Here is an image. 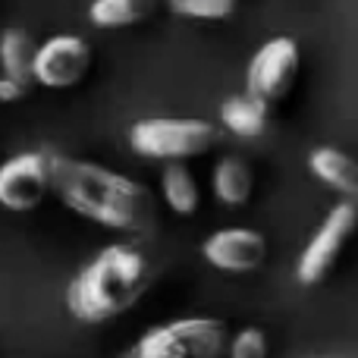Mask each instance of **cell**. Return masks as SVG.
Returning a JSON list of instances; mask_svg holds the SVG:
<instances>
[{
    "label": "cell",
    "instance_id": "2",
    "mask_svg": "<svg viewBox=\"0 0 358 358\" xmlns=\"http://www.w3.org/2000/svg\"><path fill=\"white\" fill-rule=\"evenodd\" d=\"M151 283V264L138 248L113 242L101 248L66 286V311L82 324H107L126 315Z\"/></svg>",
    "mask_w": 358,
    "mask_h": 358
},
{
    "label": "cell",
    "instance_id": "12",
    "mask_svg": "<svg viewBox=\"0 0 358 358\" xmlns=\"http://www.w3.org/2000/svg\"><path fill=\"white\" fill-rule=\"evenodd\" d=\"M252 170H248L245 161H239V157H220L214 167V173H210V189H214V195L220 198L227 208H239V204H245L248 198H252Z\"/></svg>",
    "mask_w": 358,
    "mask_h": 358
},
{
    "label": "cell",
    "instance_id": "17",
    "mask_svg": "<svg viewBox=\"0 0 358 358\" xmlns=\"http://www.w3.org/2000/svg\"><path fill=\"white\" fill-rule=\"evenodd\" d=\"M229 355L233 358H264L267 355V336L261 327H242L229 340Z\"/></svg>",
    "mask_w": 358,
    "mask_h": 358
},
{
    "label": "cell",
    "instance_id": "18",
    "mask_svg": "<svg viewBox=\"0 0 358 358\" xmlns=\"http://www.w3.org/2000/svg\"><path fill=\"white\" fill-rule=\"evenodd\" d=\"M25 94V82H19V79H13V76H0V101L3 104H10V101H19Z\"/></svg>",
    "mask_w": 358,
    "mask_h": 358
},
{
    "label": "cell",
    "instance_id": "16",
    "mask_svg": "<svg viewBox=\"0 0 358 358\" xmlns=\"http://www.w3.org/2000/svg\"><path fill=\"white\" fill-rule=\"evenodd\" d=\"M167 6L185 19H229L236 13V0H167Z\"/></svg>",
    "mask_w": 358,
    "mask_h": 358
},
{
    "label": "cell",
    "instance_id": "13",
    "mask_svg": "<svg viewBox=\"0 0 358 358\" xmlns=\"http://www.w3.org/2000/svg\"><path fill=\"white\" fill-rule=\"evenodd\" d=\"M35 54L38 44L31 41V35L25 29H6L0 35V66L6 76L19 82H35Z\"/></svg>",
    "mask_w": 358,
    "mask_h": 358
},
{
    "label": "cell",
    "instance_id": "8",
    "mask_svg": "<svg viewBox=\"0 0 358 358\" xmlns=\"http://www.w3.org/2000/svg\"><path fill=\"white\" fill-rule=\"evenodd\" d=\"M92 66V48L79 35H54L44 44H38L35 54V82L44 88H63L79 85Z\"/></svg>",
    "mask_w": 358,
    "mask_h": 358
},
{
    "label": "cell",
    "instance_id": "3",
    "mask_svg": "<svg viewBox=\"0 0 358 358\" xmlns=\"http://www.w3.org/2000/svg\"><path fill=\"white\" fill-rule=\"evenodd\" d=\"M229 352L227 324L217 317H179V321L151 327L129 358H217Z\"/></svg>",
    "mask_w": 358,
    "mask_h": 358
},
{
    "label": "cell",
    "instance_id": "5",
    "mask_svg": "<svg viewBox=\"0 0 358 358\" xmlns=\"http://www.w3.org/2000/svg\"><path fill=\"white\" fill-rule=\"evenodd\" d=\"M358 227V208L352 201H340L324 223L317 227V233L311 236V242L305 245L302 258L296 264V280L302 286H315L334 271L336 258H340L346 239L352 236V229Z\"/></svg>",
    "mask_w": 358,
    "mask_h": 358
},
{
    "label": "cell",
    "instance_id": "9",
    "mask_svg": "<svg viewBox=\"0 0 358 358\" xmlns=\"http://www.w3.org/2000/svg\"><path fill=\"white\" fill-rule=\"evenodd\" d=\"M201 255L210 267L227 273H248L258 271L267 258V242L261 233L248 227H227L217 229L204 239Z\"/></svg>",
    "mask_w": 358,
    "mask_h": 358
},
{
    "label": "cell",
    "instance_id": "6",
    "mask_svg": "<svg viewBox=\"0 0 358 358\" xmlns=\"http://www.w3.org/2000/svg\"><path fill=\"white\" fill-rule=\"evenodd\" d=\"M54 192V176H50V155L44 151H22L0 164V208L25 214Z\"/></svg>",
    "mask_w": 358,
    "mask_h": 358
},
{
    "label": "cell",
    "instance_id": "15",
    "mask_svg": "<svg viewBox=\"0 0 358 358\" xmlns=\"http://www.w3.org/2000/svg\"><path fill=\"white\" fill-rule=\"evenodd\" d=\"M161 0H92L88 6V19L98 29H123V25H136L148 19L157 10Z\"/></svg>",
    "mask_w": 358,
    "mask_h": 358
},
{
    "label": "cell",
    "instance_id": "10",
    "mask_svg": "<svg viewBox=\"0 0 358 358\" xmlns=\"http://www.w3.org/2000/svg\"><path fill=\"white\" fill-rule=\"evenodd\" d=\"M308 170L340 195H358V164L349 155H343L340 148H330V145L315 148L308 155Z\"/></svg>",
    "mask_w": 358,
    "mask_h": 358
},
{
    "label": "cell",
    "instance_id": "7",
    "mask_svg": "<svg viewBox=\"0 0 358 358\" xmlns=\"http://www.w3.org/2000/svg\"><path fill=\"white\" fill-rule=\"evenodd\" d=\"M296 76H299V44L286 35L271 38L267 44H261L258 54L248 63L245 92L273 104V101H283L292 92Z\"/></svg>",
    "mask_w": 358,
    "mask_h": 358
},
{
    "label": "cell",
    "instance_id": "1",
    "mask_svg": "<svg viewBox=\"0 0 358 358\" xmlns=\"http://www.w3.org/2000/svg\"><path fill=\"white\" fill-rule=\"evenodd\" d=\"M50 176L57 198L85 220L136 236L151 233L155 227V195L136 179L66 155H50Z\"/></svg>",
    "mask_w": 358,
    "mask_h": 358
},
{
    "label": "cell",
    "instance_id": "11",
    "mask_svg": "<svg viewBox=\"0 0 358 358\" xmlns=\"http://www.w3.org/2000/svg\"><path fill=\"white\" fill-rule=\"evenodd\" d=\"M267 101L255 98L252 92L233 94L220 104V123L239 138H258L267 129Z\"/></svg>",
    "mask_w": 358,
    "mask_h": 358
},
{
    "label": "cell",
    "instance_id": "4",
    "mask_svg": "<svg viewBox=\"0 0 358 358\" xmlns=\"http://www.w3.org/2000/svg\"><path fill=\"white\" fill-rule=\"evenodd\" d=\"M220 132L208 120H179L155 117L138 120L129 129V148L151 161H189L208 155L217 145Z\"/></svg>",
    "mask_w": 358,
    "mask_h": 358
},
{
    "label": "cell",
    "instance_id": "14",
    "mask_svg": "<svg viewBox=\"0 0 358 358\" xmlns=\"http://www.w3.org/2000/svg\"><path fill=\"white\" fill-rule=\"evenodd\" d=\"M161 195H164V201H167V208L179 217L195 214L198 201H201L195 176L182 167V161H167V167H164V173H161Z\"/></svg>",
    "mask_w": 358,
    "mask_h": 358
}]
</instances>
